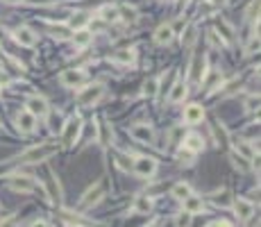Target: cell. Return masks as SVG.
Wrapping results in <instances>:
<instances>
[{
  "label": "cell",
  "instance_id": "836d02e7",
  "mask_svg": "<svg viewBox=\"0 0 261 227\" xmlns=\"http://www.w3.org/2000/svg\"><path fill=\"white\" fill-rule=\"evenodd\" d=\"M246 18H250V20L259 18V0H252L250 2V7H248V12H246Z\"/></svg>",
  "mask_w": 261,
  "mask_h": 227
},
{
  "label": "cell",
  "instance_id": "9c48e42d",
  "mask_svg": "<svg viewBox=\"0 0 261 227\" xmlns=\"http://www.w3.org/2000/svg\"><path fill=\"white\" fill-rule=\"evenodd\" d=\"M34 180L28 178V175H14V178H10V188L16 193H30L34 191Z\"/></svg>",
  "mask_w": 261,
  "mask_h": 227
},
{
  "label": "cell",
  "instance_id": "2e32d148",
  "mask_svg": "<svg viewBox=\"0 0 261 227\" xmlns=\"http://www.w3.org/2000/svg\"><path fill=\"white\" fill-rule=\"evenodd\" d=\"M234 148H236V152L241 154L243 159H254V157H259V148H254L250 141H234Z\"/></svg>",
  "mask_w": 261,
  "mask_h": 227
},
{
  "label": "cell",
  "instance_id": "ffe728a7",
  "mask_svg": "<svg viewBox=\"0 0 261 227\" xmlns=\"http://www.w3.org/2000/svg\"><path fill=\"white\" fill-rule=\"evenodd\" d=\"M170 193L175 200H186L188 196H193V188H191V184H186V182H178L170 188Z\"/></svg>",
  "mask_w": 261,
  "mask_h": 227
},
{
  "label": "cell",
  "instance_id": "f1b7e54d",
  "mask_svg": "<svg viewBox=\"0 0 261 227\" xmlns=\"http://www.w3.org/2000/svg\"><path fill=\"white\" fill-rule=\"evenodd\" d=\"M50 34H52L54 39H68L70 28H66V25H50Z\"/></svg>",
  "mask_w": 261,
  "mask_h": 227
},
{
  "label": "cell",
  "instance_id": "e575fe53",
  "mask_svg": "<svg viewBox=\"0 0 261 227\" xmlns=\"http://www.w3.org/2000/svg\"><path fill=\"white\" fill-rule=\"evenodd\" d=\"M216 200H214V202L216 204H220V207H230V200H227V198H230V191H227V188H222L220 193H216Z\"/></svg>",
  "mask_w": 261,
  "mask_h": 227
},
{
  "label": "cell",
  "instance_id": "8992f818",
  "mask_svg": "<svg viewBox=\"0 0 261 227\" xmlns=\"http://www.w3.org/2000/svg\"><path fill=\"white\" fill-rule=\"evenodd\" d=\"M104 184L102 182H96V184H91L86 191H84V196H82V207H94V204H98L100 200L104 198Z\"/></svg>",
  "mask_w": 261,
  "mask_h": 227
},
{
  "label": "cell",
  "instance_id": "ac0fdd59",
  "mask_svg": "<svg viewBox=\"0 0 261 227\" xmlns=\"http://www.w3.org/2000/svg\"><path fill=\"white\" fill-rule=\"evenodd\" d=\"M184 202V212L186 214H202V209H204V202H202V198H198V196H188L186 200H182Z\"/></svg>",
  "mask_w": 261,
  "mask_h": 227
},
{
  "label": "cell",
  "instance_id": "7dc6e473",
  "mask_svg": "<svg viewBox=\"0 0 261 227\" xmlns=\"http://www.w3.org/2000/svg\"><path fill=\"white\" fill-rule=\"evenodd\" d=\"M0 70H2V64H0Z\"/></svg>",
  "mask_w": 261,
  "mask_h": 227
},
{
  "label": "cell",
  "instance_id": "d6a6232c",
  "mask_svg": "<svg viewBox=\"0 0 261 227\" xmlns=\"http://www.w3.org/2000/svg\"><path fill=\"white\" fill-rule=\"evenodd\" d=\"M178 159H180V162H186V166H191V164L196 162V152H191V150L182 148V150L178 152Z\"/></svg>",
  "mask_w": 261,
  "mask_h": 227
},
{
  "label": "cell",
  "instance_id": "4fadbf2b",
  "mask_svg": "<svg viewBox=\"0 0 261 227\" xmlns=\"http://www.w3.org/2000/svg\"><path fill=\"white\" fill-rule=\"evenodd\" d=\"M172 39H175V30H172V25L164 23V25H159L157 30H154V44L168 46Z\"/></svg>",
  "mask_w": 261,
  "mask_h": 227
},
{
  "label": "cell",
  "instance_id": "d4e9b609",
  "mask_svg": "<svg viewBox=\"0 0 261 227\" xmlns=\"http://www.w3.org/2000/svg\"><path fill=\"white\" fill-rule=\"evenodd\" d=\"M48 198H50V202H60V198H62V188L57 184V178H54L52 170H50V182H48Z\"/></svg>",
  "mask_w": 261,
  "mask_h": 227
},
{
  "label": "cell",
  "instance_id": "ba28073f",
  "mask_svg": "<svg viewBox=\"0 0 261 227\" xmlns=\"http://www.w3.org/2000/svg\"><path fill=\"white\" fill-rule=\"evenodd\" d=\"M12 34H14L16 44L23 46V48H34V46H36V34L30 30V28H25V25H23V28H16Z\"/></svg>",
  "mask_w": 261,
  "mask_h": 227
},
{
  "label": "cell",
  "instance_id": "d590c367",
  "mask_svg": "<svg viewBox=\"0 0 261 227\" xmlns=\"http://www.w3.org/2000/svg\"><path fill=\"white\" fill-rule=\"evenodd\" d=\"M118 14H120V18H125V20L136 18V10H132V7H118Z\"/></svg>",
  "mask_w": 261,
  "mask_h": 227
},
{
  "label": "cell",
  "instance_id": "6da1fadb",
  "mask_svg": "<svg viewBox=\"0 0 261 227\" xmlns=\"http://www.w3.org/2000/svg\"><path fill=\"white\" fill-rule=\"evenodd\" d=\"M54 152H57V146H54V144L32 146V148H28L23 154H20L18 162L20 164H41V162H46V159L52 157Z\"/></svg>",
  "mask_w": 261,
  "mask_h": 227
},
{
  "label": "cell",
  "instance_id": "74e56055",
  "mask_svg": "<svg viewBox=\"0 0 261 227\" xmlns=\"http://www.w3.org/2000/svg\"><path fill=\"white\" fill-rule=\"evenodd\" d=\"M246 109H248V112H256V109H259V96L252 94L250 98L246 100Z\"/></svg>",
  "mask_w": 261,
  "mask_h": 227
},
{
  "label": "cell",
  "instance_id": "ab89813d",
  "mask_svg": "<svg viewBox=\"0 0 261 227\" xmlns=\"http://www.w3.org/2000/svg\"><path fill=\"white\" fill-rule=\"evenodd\" d=\"M256 50H259V36H252V41L248 44V50H246V52L252 54V52H256Z\"/></svg>",
  "mask_w": 261,
  "mask_h": 227
},
{
  "label": "cell",
  "instance_id": "277c9868",
  "mask_svg": "<svg viewBox=\"0 0 261 227\" xmlns=\"http://www.w3.org/2000/svg\"><path fill=\"white\" fill-rule=\"evenodd\" d=\"M25 112H30L34 118H46L50 112V104L44 96H30L28 102H25Z\"/></svg>",
  "mask_w": 261,
  "mask_h": 227
},
{
  "label": "cell",
  "instance_id": "3957f363",
  "mask_svg": "<svg viewBox=\"0 0 261 227\" xmlns=\"http://www.w3.org/2000/svg\"><path fill=\"white\" fill-rule=\"evenodd\" d=\"M80 132H82V118L80 116H73V118H68L64 123V128H62V144L68 148V146L75 144V138L80 136Z\"/></svg>",
  "mask_w": 261,
  "mask_h": 227
},
{
  "label": "cell",
  "instance_id": "5b68a950",
  "mask_svg": "<svg viewBox=\"0 0 261 227\" xmlns=\"http://www.w3.org/2000/svg\"><path fill=\"white\" fill-rule=\"evenodd\" d=\"M60 82L64 84V86H68V89H80V86L86 84V73L80 68H68L60 75Z\"/></svg>",
  "mask_w": 261,
  "mask_h": 227
},
{
  "label": "cell",
  "instance_id": "7bdbcfd3",
  "mask_svg": "<svg viewBox=\"0 0 261 227\" xmlns=\"http://www.w3.org/2000/svg\"><path fill=\"white\" fill-rule=\"evenodd\" d=\"M32 2H36V5H50L52 0H32Z\"/></svg>",
  "mask_w": 261,
  "mask_h": 227
},
{
  "label": "cell",
  "instance_id": "9a60e30c",
  "mask_svg": "<svg viewBox=\"0 0 261 227\" xmlns=\"http://www.w3.org/2000/svg\"><path fill=\"white\" fill-rule=\"evenodd\" d=\"M204 54H196L193 57V64H191V80L196 84H200L204 80Z\"/></svg>",
  "mask_w": 261,
  "mask_h": 227
},
{
  "label": "cell",
  "instance_id": "52a82bcc",
  "mask_svg": "<svg viewBox=\"0 0 261 227\" xmlns=\"http://www.w3.org/2000/svg\"><path fill=\"white\" fill-rule=\"evenodd\" d=\"M134 173H136L138 178H152V175L157 173V162H154L152 157H138L136 162H134Z\"/></svg>",
  "mask_w": 261,
  "mask_h": 227
},
{
  "label": "cell",
  "instance_id": "f35d334b",
  "mask_svg": "<svg viewBox=\"0 0 261 227\" xmlns=\"http://www.w3.org/2000/svg\"><path fill=\"white\" fill-rule=\"evenodd\" d=\"M232 162H234V168H238V170H248V159L238 157V154H232Z\"/></svg>",
  "mask_w": 261,
  "mask_h": 227
},
{
  "label": "cell",
  "instance_id": "f6af8a7d",
  "mask_svg": "<svg viewBox=\"0 0 261 227\" xmlns=\"http://www.w3.org/2000/svg\"><path fill=\"white\" fill-rule=\"evenodd\" d=\"M5 2H10V5H16V2H25V0H5Z\"/></svg>",
  "mask_w": 261,
  "mask_h": 227
},
{
  "label": "cell",
  "instance_id": "1f68e13d",
  "mask_svg": "<svg viewBox=\"0 0 261 227\" xmlns=\"http://www.w3.org/2000/svg\"><path fill=\"white\" fill-rule=\"evenodd\" d=\"M157 91H159V80L157 78L146 80V84H143V94H146V96H154Z\"/></svg>",
  "mask_w": 261,
  "mask_h": 227
},
{
  "label": "cell",
  "instance_id": "7402d4cb",
  "mask_svg": "<svg viewBox=\"0 0 261 227\" xmlns=\"http://www.w3.org/2000/svg\"><path fill=\"white\" fill-rule=\"evenodd\" d=\"M196 39H198V28L193 23H188L186 28H184V32H182V46L184 48H193Z\"/></svg>",
  "mask_w": 261,
  "mask_h": 227
},
{
  "label": "cell",
  "instance_id": "7c38bea8",
  "mask_svg": "<svg viewBox=\"0 0 261 227\" xmlns=\"http://www.w3.org/2000/svg\"><path fill=\"white\" fill-rule=\"evenodd\" d=\"M234 212H236V216L241 218V220H250V218L254 216V204H252L250 200H246V198H236V200H234Z\"/></svg>",
  "mask_w": 261,
  "mask_h": 227
},
{
  "label": "cell",
  "instance_id": "4dcf8cb0",
  "mask_svg": "<svg viewBox=\"0 0 261 227\" xmlns=\"http://www.w3.org/2000/svg\"><path fill=\"white\" fill-rule=\"evenodd\" d=\"M46 118L50 120V130H52V132H62V128H64V123H62V114H50L48 112Z\"/></svg>",
  "mask_w": 261,
  "mask_h": 227
},
{
  "label": "cell",
  "instance_id": "d6986e66",
  "mask_svg": "<svg viewBox=\"0 0 261 227\" xmlns=\"http://www.w3.org/2000/svg\"><path fill=\"white\" fill-rule=\"evenodd\" d=\"M114 62H116V64H125V66L134 64V62H136V50H134V48L118 50V52L114 54Z\"/></svg>",
  "mask_w": 261,
  "mask_h": 227
},
{
  "label": "cell",
  "instance_id": "7a4b0ae2",
  "mask_svg": "<svg viewBox=\"0 0 261 227\" xmlns=\"http://www.w3.org/2000/svg\"><path fill=\"white\" fill-rule=\"evenodd\" d=\"M102 96H104V84H91L84 91H80L78 102L80 107H94V104H98L102 100Z\"/></svg>",
  "mask_w": 261,
  "mask_h": 227
},
{
  "label": "cell",
  "instance_id": "e0dca14e",
  "mask_svg": "<svg viewBox=\"0 0 261 227\" xmlns=\"http://www.w3.org/2000/svg\"><path fill=\"white\" fill-rule=\"evenodd\" d=\"M98 18L104 20V23H116V20H120L118 7H116V5H104V7H100Z\"/></svg>",
  "mask_w": 261,
  "mask_h": 227
},
{
  "label": "cell",
  "instance_id": "60d3db41",
  "mask_svg": "<svg viewBox=\"0 0 261 227\" xmlns=\"http://www.w3.org/2000/svg\"><path fill=\"white\" fill-rule=\"evenodd\" d=\"M212 12H214V5H212V2H207L204 7H200V14H202V16H209Z\"/></svg>",
  "mask_w": 261,
  "mask_h": 227
},
{
  "label": "cell",
  "instance_id": "f546056e",
  "mask_svg": "<svg viewBox=\"0 0 261 227\" xmlns=\"http://www.w3.org/2000/svg\"><path fill=\"white\" fill-rule=\"evenodd\" d=\"M98 144L100 146H104L107 148L109 144H112V128H107V125H100V136H98Z\"/></svg>",
  "mask_w": 261,
  "mask_h": 227
},
{
  "label": "cell",
  "instance_id": "30bf717a",
  "mask_svg": "<svg viewBox=\"0 0 261 227\" xmlns=\"http://www.w3.org/2000/svg\"><path fill=\"white\" fill-rule=\"evenodd\" d=\"M14 123H16V128H18V132H23V134H32L36 128V118L30 112H20L14 118Z\"/></svg>",
  "mask_w": 261,
  "mask_h": 227
},
{
  "label": "cell",
  "instance_id": "4316f807",
  "mask_svg": "<svg viewBox=\"0 0 261 227\" xmlns=\"http://www.w3.org/2000/svg\"><path fill=\"white\" fill-rule=\"evenodd\" d=\"M184 96H186V84L175 82V86H172L170 94H168V100H170V102H182Z\"/></svg>",
  "mask_w": 261,
  "mask_h": 227
},
{
  "label": "cell",
  "instance_id": "ee69618b",
  "mask_svg": "<svg viewBox=\"0 0 261 227\" xmlns=\"http://www.w3.org/2000/svg\"><path fill=\"white\" fill-rule=\"evenodd\" d=\"M214 227H232V225H230V222H227V220H220V222H216V225H214Z\"/></svg>",
  "mask_w": 261,
  "mask_h": 227
},
{
  "label": "cell",
  "instance_id": "8fae6325",
  "mask_svg": "<svg viewBox=\"0 0 261 227\" xmlns=\"http://www.w3.org/2000/svg\"><path fill=\"white\" fill-rule=\"evenodd\" d=\"M132 138L134 141H141V144H152L154 141V130L150 128V125H134L132 128Z\"/></svg>",
  "mask_w": 261,
  "mask_h": 227
},
{
  "label": "cell",
  "instance_id": "484cf974",
  "mask_svg": "<svg viewBox=\"0 0 261 227\" xmlns=\"http://www.w3.org/2000/svg\"><path fill=\"white\" fill-rule=\"evenodd\" d=\"M134 212H138V214L152 212V198L150 196H138L136 200H134Z\"/></svg>",
  "mask_w": 261,
  "mask_h": 227
},
{
  "label": "cell",
  "instance_id": "5bb4252c",
  "mask_svg": "<svg viewBox=\"0 0 261 227\" xmlns=\"http://www.w3.org/2000/svg\"><path fill=\"white\" fill-rule=\"evenodd\" d=\"M204 120V109L200 107V104H188L186 109H184V123L188 125H198Z\"/></svg>",
  "mask_w": 261,
  "mask_h": 227
},
{
  "label": "cell",
  "instance_id": "44dd1931",
  "mask_svg": "<svg viewBox=\"0 0 261 227\" xmlns=\"http://www.w3.org/2000/svg\"><path fill=\"white\" fill-rule=\"evenodd\" d=\"M73 41H75V46H78V48H86V46L94 41V34H91V30L82 28V30H75Z\"/></svg>",
  "mask_w": 261,
  "mask_h": 227
},
{
  "label": "cell",
  "instance_id": "603a6c76",
  "mask_svg": "<svg viewBox=\"0 0 261 227\" xmlns=\"http://www.w3.org/2000/svg\"><path fill=\"white\" fill-rule=\"evenodd\" d=\"M184 148L191 150V152H200V150L204 148V141H202V136H198V134H186V136H184Z\"/></svg>",
  "mask_w": 261,
  "mask_h": 227
},
{
  "label": "cell",
  "instance_id": "cb8c5ba5",
  "mask_svg": "<svg viewBox=\"0 0 261 227\" xmlns=\"http://www.w3.org/2000/svg\"><path fill=\"white\" fill-rule=\"evenodd\" d=\"M89 14L86 12H78V14H73L70 16V20H68V28L70 30H82V28H86V23H89Z\"/></svg>",
  "mask_w": 261,
  "mask_h": 227
},
{
  "label": "cell",
  "instance_id": "8d00e7d4",
  "mask_svg": "<svg viewBox=\"0 0 261 227\" xmlns=\"http://www.w3.org/2000/svg\"><path fill=\"white\" fill-rule=\"evenodd\" d=\"M175 227H191V214H180L178 218H175Z\"/></svg>",
  "mask_w": 261,
  "mask_h": 227
},
{
  "label": "cell",
  "instance_id": "83f0119b",
  "mask_svg": "<svg viewBox=\"0 0 261 227\" xmlns=\"http://www.w3.org/2000/svg\"><path fill=\"white\" fill-rule=\"evenodd\" d=\"M218 32H220V36L227 41V44H232L234 41V30H232V25L230 23H225V20H218Z\"/></svg>",
  "mask_w": 261,
  "mask_h": 227
},
{
  "label": "cell",
  "instance_id": "b9f144b4",
  "mask_svg": "<svg viewBox=\"0 0 261 227\" xmlns=\"http://www.w3.org/2000/svg\"><path fill=\"white\" fill-rule=\"evenodd\" d=\"M30 227H50V225H48V222H46V220H34Z\"/></svg>",
  "mask_w": 261,
  "mask_h": 227
},
{
  "label": "cell",
  "instance_id": "bcb514c9",
  "mask_svg": "<svg viewBox=\"0 0 261 227\" xmlns=\"http://www.w3.org/2000/svg\"><path fill=\"white\" fill-rule=\"evenodd\" d=\"M180 2H182V5H188V2H191V0H180Z\"/></svg>",
  "mask_w": 261,
  "mask_h": 227
}]
</instances>
